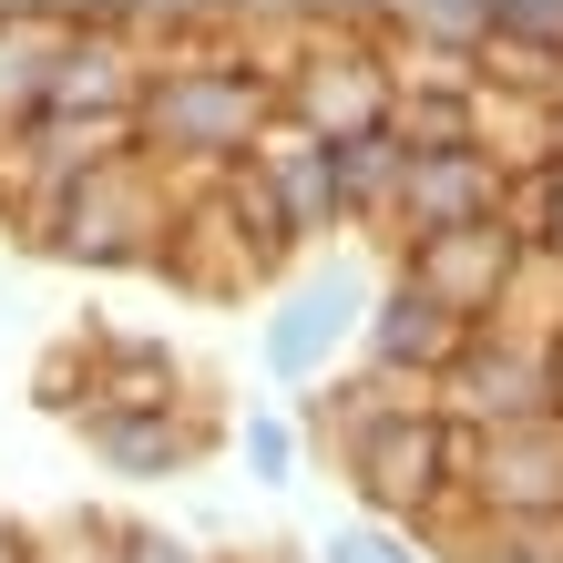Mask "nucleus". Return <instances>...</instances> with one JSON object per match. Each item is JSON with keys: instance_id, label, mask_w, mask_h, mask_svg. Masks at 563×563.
Returning <instances> with one entry per match:
<instances>
[{"instance_id": "obj_1", "label": "nucleus", "mask_w": 563, "mask_h": 563, "mask_svg": "<svg viewBox=\"0 0 563 563\" xmlns=\"http://www.w3.org/2000/svg\"><path fill=\"white\" fill-rule=\"evenodd\" d=\"M256 123V92L236 82V73H206V62H175L154 92H144V134H164V144H206V154H225Z\"/></svg>"}, {"instance_id": "obj_2", "label": "nucleus", "mask_w": 563, "mask_h": 563, "mask_svg": "<svg viewBox=\"0 0 563 563\" xmlns=\"http://www.w3.org/2000/svg\"><path fill=\"white\" fill-rule=\"evenodd\" d=\"M339 328H349V277L328 267L318 287H297V297H287V318L267 328V358H277V369L297 379V369H308V358H318L328 339H339Z\"/></svg>"}]
</instances>
